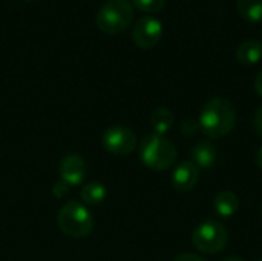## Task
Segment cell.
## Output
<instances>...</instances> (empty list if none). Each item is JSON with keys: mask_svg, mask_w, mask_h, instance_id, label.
Listing matches in <instances>:
<instances>
[{"mask_svg": "<svg viewBox=\"0 0 262 261\" xmlns=\"http://www.w3.org/2000/svg\"><path fill=\"white\" fill-rule=\"evenodd\" d=\"M200 129L209 138H223L236 125V109L230 100L223 97L210 98L200 112Z\"/></svg>", "mask_w": 262, "mask_h": 261, "instance_id": "cell-1", "label": "cell"}, {"mask_svg": "<svg viewBox=\"0 0 262 261\" xmlns=\"http://www.w3.org/2000/svg\"><path fill=\"white\" fill-rule=\"evenodd\" d=\"M177 148L164 135L147 134L140 145V158L152 171H167L177 162Z\"/></svg>", "mask_w": 262, "mask_h": 261, "instance_id": "cell-2", "label": "cell"}, {"mask_svg": "<svg viewBox=\"0 0 262 261\" xmlns=\"http://www.w3.org/2000/svg\"><path fill=\"white\" fill-rule=\"evenodd\" d=\"M58 229L71 238H84L94 229V217L89 209L78 202H68L57 215Z\"/></svg>", "mask_w": 262, "mask_h": 261, "instance_id": "cell-3", "label": "cell"}, {"mask_svg": "<svg viewBox=\"0 0 262 261\" xmlns=\"http://www.w3.org/2000/svg\"><path fill=\"white\" fill-rule=\"evenodd\" d=\"M134 22V6L129 0H106L95 14V23L104 34H120Z\"/></svg>", "mask_w": 262, "mask_h": 261, "instance_id": "cell-4", "label": "cell"}, {"mask_svg": "<svg viewBox=\"0 0 262 261\" xmlns=\"http://www.w3.org/2000/svg\"><path fill=\"white\" fill-rule=\"evenodd\" d=\"M227 242H229L227 229L215 220H207L198 225L192 234L193 246L203 254H210V255L218 254L224 251Z\"/></svg>", "mask_w": 262, "mask_h": 261, "instance_id": "cell-5", "label": "cell"}, {"mask_svg": "<svg viewBox=\"0 0 262 261\" xmlns=\"http://www.w3.org/2000/svg\"><path fill=\"white\" fill-rule=\"evenodd\" d=\"M103 146L114 155H129L137 148V135L132 129L115 125L104 131Z\"/></svg>", "mask_w": 262, "mask_h": 261, "instance_id": "cell-6", "label": "cell"}, {"mask_svg": "<svg viewBox=\"0 0 262 261\" xmlns=\"http://www.w3.org/2000/svg\"><path fill=\"white\" fill-rule=\"evenodd\" d=\"M163 37V23L154 15L140 17L132 28V40L141 49L154 48Z\"/></svg>", "mask_w": 262, "mask_h": 261, "instance_id": "cell-7", "label": "cell"}, {"mask_svg": "<svg viewBox=\"0 0 262 261\" xmlns=\"http://www.w3.org/2000/svg\"><path fill=\"white\" fill-rule=\"evenodd\" d=\"M58 174H60V180L66 183L69 188L78 186L83 183L86 177V163L80 155L69 154L63 157V160L60 162Z\"/></svg>", "mask_w": 262, "mask_h": 261, "instance_id": "cell-8", "label": "cell"}, {"mask_svg": "<svg viewBox=\"0 0 262 261\" xmlns=\"http://www.w3.org/2000/svg\"><path fill=\"white\" fill-rule=\"evenodd\" d=\"M200 180V168L192 162H181L172 172V185L180 192L192 191Z\"/></svg>", "mask_w": 262, "mask_h": 261, "instance_id": "cell-9", "label": "cell"}, {"mask_svg": "<svg viewBox=\"0 0 262 261\" xmlns=\"http://www.w3.org/2000/svg\"><path fill=\"white\" fill-rule=\"evenodd\" d=\"M190 157H192V163H195L198 168L207 169V168H210V166L215 165L216 157H218V152H216V148L212 143H209V142H200V143H196L192 148Z\"/></svg>", "mask_w": 262, "mask_h": 261, "instance_id": "cell-10", "label": "cell"}, {"mask_svg": "<svg viewBox=\"0 0 262 261\" xmlns=\"http://www.w3.org/2000/svg\"><path fill=\"white\" fill-rule=\"evenodd\" d=\"M213 208L220 217L230 218L239 209V198L232 191H221L213 200Z\"/></svg>", "mask_w": 262, "mask_h": 261, "instance_id": "cell-11", "label": "cell"}, {"mask_svg": "<svg viewBox=\"0 0 262 261\" xmlns=\"http://www.w3.org/2000/svg\"><path fill=\"white\" fill-rule=\"evenodd\" d=\"M236 58L243 65H256L262 58V42L256 38L244 40L236 48Z\"/></svg>", "mask_w": 262, "mask_h": 261, "instance_id": "cell-12", "label": "cell"}, {"mask_svg": "<svg viewBox=\"0 0 262 261\" xmlns=\"http://www.w3.org/2000/svg\"><path fill=\"white\" fill-rule=\"evenodd\" d=\"M173 123H175V117L169 108L160 106V108L154 109L150 114V125H152L155 134H160V135L167 134L172 129Z\"/></svg>", "mask_w": 262, "mask_h": 261, "instance_id": "cell-13", "label": "cell"}, {"mask_svg": "<svg viewBox=\"0 0 262 261\" xmlns=\"http://www.w3.org/2000/svg\"><path fill=\"white\" fill-rule=\"evenodd\" d=\"M236 9L247 22H262V0H236Z\"/></svg>", "mask_w": 262, "mask_h": 261, "instance_id": "cell-14", "label": "cell"}, {"mask_svg": "<svg viewBox=\"0 0 262 261\" xmlns=\"http://www.w3.org/2000/svg\"><path fill=\"white\" fill-rule=\"evenodd\" d=\"M106 194L107 192H106L104 185L98 182L88 183L81 188V198L86 205H91V206L100 205L106 198Z\"/></svg>", "mask_w": 262, "mask_h": 261, "instance_id": "cell-15", "label": "cell"}, {"mask_svg": "<svg viewBox=\"0 0 262 261\" xmlns=\"http://www.w3.org/2000/svg\"><path fill=\"white\" fill-rule=\"evenodd\" d=\"M132 5L143 11V12H160L164 5H166V0H132Z\"/></svg>", "mask_w": 262, "mask_h": 261, "instance_id": "cell-16", "label": "cell"}, {"mask_svg": "<svg viewBox=\"0 0 262 261\" xmlns=\"http://www.w3.org/2000/svg\"><path fill=\"white\" fill-rule=\"evenodd\" d=\"M180 131H181V134L184 137H193L200 131V123L195 118H186V120H183V123L180 126Z\"/></svg>", "mask_w": 262, "mask_h": 261, "instance_id": "cell-17", "label": "cell"}, {"mask_svg": "<svg viewBox=\"0 0 262 261\" xmlns=\"http://www.w3.org/2000/svg\"><path fill=\"white\" fill-rule=\"evenodd\" d=\"M253 126H255L258 135L262 137V106L256 111V114H255V117H253Z\"/></svg>", "mask_w": 262, "mask_h": 261, "instance_id": "cell-18", "label": "cell"}, {"mask_svg": "<svg viewBox=\"0 0 262 261\" xmlns=\"http://www.w3.org/2000/svg\"><path fill=\"white\" fill-rule=\"evenodd\" d=\"M68 189H69V186L60 180V182H57V183L54 185V189H52V191H54V194H55L57 197H63V195H66Z\"/></svg>", "mask_w": 262, "mask_h": 261, "instance_id": "cell-19", "label": "cell"}, {"mask_svg": "<svg viewBox=\"0 0 262 261\" xmlns=\"http://www.w3.org/2000/svg\"><path fill=\"white\" fill-rule=\"evenodd\" d=\"M175 261H206L203 257H200V255H196V254H181V255H178Z\"/></svg>", "mask_w": 262, "mask_h": 261, "instance_id": "cell-20", "label": "cell"}, {"mask_svg": "<svg viewBox=\"0 0 262 261\" xmlns=\"http://www.w3.org/2000/svg\"><path fill=\"white\" fill-rule=\"evenodd\" d=\"M255 91L258 92L259 97H262V71L256 75V78H255Z\"/></svg>", "mask_w": 262, "mask_h": 261, "instance_id": "cell-21", "label": "cell"}, {"mask_svg": "<svg viewBox=\"0 0 262 261\" xmlns=\"http://www.w3.org/2000/svg\"><path fill=\"white\" fill-rule=\"evenodd\" d=\"M255 162H256L258 168L262 169V146L258 149V152H256V155H255Z\"/></svg>", "mask_w": 262, "mask_h": 261, "instance_id": "cell-22", "label": "cell"}, {"mask_svg": "<svg viewBox=\"0 0 262 261\" xmlns=\"http://www.w3.org/2000/svg\"><path fill=\"white\" fill-rule=\"evenodd\" d=\"M223 261H244L241 257H227V258H224Z\"/></svg>", "mask_w": 262, "mask_h": 261, "instance_id": "cell-23", "label": "cell"}, {"mask_svg": "<svg viewBox=\"0 0 262 261\" xmlns=\"http://www.w3.org/2000/svg\"><path fill=\"white\" fill-rule=\"evenodd\" d=\"M258 261H262V260H258Z\"/></svg>", "mask_w": 262, "mask_h": 261, "instance_id": "cell-24", "label": "cell"}, {"mask_svg": "<svg viewBox=\"0 0 262 261\" xmlns=\"http://www.w3.org/2000/svg\"><path fill=\"white\" fill-rule=\"evenodd\" d=\"M261 214H262V211H261Z\"/></svg>", "mask_w": 262, "mask_h": 261, "instance_id": "cell-25", "label": "cell"}]
</instances>
